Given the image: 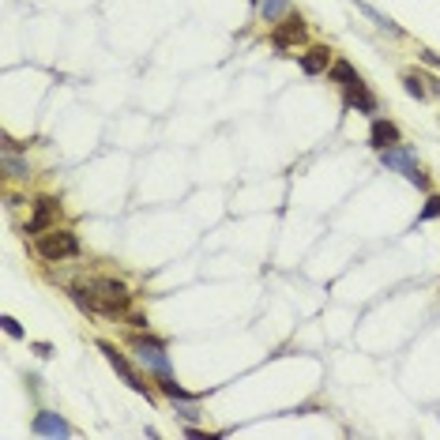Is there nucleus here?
Segmentation results:
<instances>
[{
  "instance_id": "nucleus-22",
  "label": "nucleus",
  "mask_w": 440,
  "mask_h": 440,
  "mask_svg": "<svg viewBox=\"0 0 440 440\" xmlns=\"http://www.w3.org/2000/svg\"><path fill=\"white\" fill-rule=\"evenodd\" d=\"M252 4H256V8H260V0H252Z\"/></svg>"
},
{
  "instance_id": "nucleus-3",
  "label": "nucleus",
  "mask_w": 440,
  "mask_h": 440,
  "mask_svg": "<svg viewBox=\"0 0 440 440\" xmlns=\"http://www.w3.org/2000/svg\"><path fill=\"white\" fill-rule=\"evenodd\" d=\"M132 346H136V358L155 372V377H166L170 372V358H166V350H162L158 339H136Z\"/></svg>"
},
{
  "instance_id": "nucleus-16",
  "label": "nucleus",
  "mask_w": 440,
  "mask_h": 440,
  "mask_svg": "<svg viewBox=\"0 0 440 440\" xmlns=\"http://www.w3.org/2000/svg\"><path fill=\"white\" fill-rule=\"evenodd\" d=\"M417 218H422V222H429V218H440V196H429L425 207H422V215H417Z\"/></svg>"
},
{
  "instance_id": "nucleus-14",
  "label": "nucleus",
  "mask_w": 440,
  "mask_h": 440,
  "mask_svg": "<svg viewBox=\"0 0 440 440\" xmlns=\"http://www.w3.org/2000/svg\"><path fill=\"white\" fill-rule=\"evenodd\" d=\"M403 87H406V94L425 98V75H417V72H403Z\"/></svg>"
},
{
  "instance_id": "nucleus-9",
  "label": "nucleus",
  "mask_w": 440,
  "mask_h": 440,
  "mask_svg": "<svg viewBox=\"0 0 440 440\" xmlns=\"http://www.w3.org/2000/svg\"><path fill=\"white\" fill-rule=\"evenodd\" d=\"M346 106H350V109H358V113H372V109H377V98H372V94H369V87L358 80V83H350V87H346Z\"/></svg>"
},
{
  "instance_id": "nucleus-12",
  "label": "nucleus",
  "mask_w": 440,
  "mask_h": 440,
  "mask_svg": "<svg viewBox=\"0 0 440 440\" xmlns=\"http://www.w3.org/2000/svg\"><path fill=\"white\" fill-rule=\"evenodd\" d=\"M327 75H332V83H339V87H350V83H358V72L350 68L346 61H335L332 68H327Z\"/></svg>"
},
{
  "instance_id": "nucleus-1",
  "label": "nucleus",
  "mask_w": 440,
  "mask_h": 440,
  "mask_svg": "<svg viewBox=\"0 0 440 440\" xmlns=\"http://www.w3.org/2000/svg\"><path fill=\"white\" fill-rule=\"evenodd\" d=\"M38 252H42V260H49V263L80 256V237H75L72 230H46L42 241H38Z\"/></svg>"
},
{
  "instance_id": "nucleus-20",
  "label": "nucleus",
  "mask_w": 440,
  "mask_h": 440,
  "mask_svg": "<svg viewBox=\"0 0 440 440\" xmlns=\"http://www.w3.org/2000/svg\"><path fill=\"white\" fill-rule=\"evenodd\" d=\"M177 414L184 417V422H196V417H200V414H196V410H192V406H184V410H177Z\"/></svg>"
},
{
  "instance_id": "nucleus-13",
  "label": "nucleus",
  "mask_w": 440,
  "mask_h": 440,
  "mask_svg": "<svg viewBox=\"0 0 440 440\" xmlns=\"http://www.w3.org/2000/svg\"><path fill=\"white\" fill-rule=\"evenodd\" d=\"M286 8H290V0H260V15L268 19V23L282 19V15H286Z\"/></svg>"
},
{
  "instance_id": "nucleus-19",
  "label": "nucleus",
  "mask_w": 440,
  "mask_h": 440,
  "mask_svg": "<svg viewBox=\"0 0 440 440\" xmlns=\"http://www.w3.org/2000/svg\"><path fill=\"white\" fill-rule=\"evenodd\" d=\"M422 61H425V64H433V68H440V57H436L433 49H422Z\"/></svg>"
},
{
  "instance_id": "nucleus-2",
  "label": "nucleus",
  "mask_w": 440,
  "mask_h": 440,
  "mask_svg": "<svg viewBox=\"0 0 440 440\" xmlns=\"http://www.w3.org/2000/svg\"><path fill=\"white\" fill-rule=\"evenodd\" d=\"M98 350H102V354H106V361H109V365H113V369L120 372V377H125V384H132V391L147 395V384H143V377H139V372H136V369H132V361H128L125 354H120V350H117L113 343H106V339H102V343H98Z\"/></svg>"
},
{
  "instance_id": "nucleus-4",
  "label": "nucleus",
  "mask_w": 440,
  "mask_h": 440,
  "mask_svg": "<svg viewBox=\"0 0 440 440\" xmlns=\"http://www.w3.org/2000/svg\"><path fill=\"white\" fill-rule=\"evenodd\" d=\"M305 34H309V27H305L301 15H282V23L275 27L271 42L279 49H290V46H298V42H305Z\"/></svg>"
},
{
  "instance_id": "nucleus-17",
  "label": "nucleus",
  "mask_w": 440,
  "mask_h": 440,
  "mask_svg": "<svg viewBox=\"0 0 440 440\" xmlns=\"http://www.w3.org/2000/svg\"><path fill=\"white\" fill-rule=\"evenodd\" d=\"M406 181H410V184H417L422 192H429V173H422L417 166H410V170H406Z\"/></svg>"
},
{
  "instance_id": "nucleus-11",
  "label": "nucleus",
  "mask_w": 440,
  "mask_h": 440,
  "mask_svg": "<svg viewBox=\"0 0 440 440\" xmlns=\"http://www.w3.org/2000/svg\"><path fill=\"white\" fill-rule=\"evenodd\" d=\"M158 388H162V391H166V395H170V399H177V403H192V399H196V395H192V391H184V388H181V384H177V380H173V377H170V372H166V377H158Z\"/></svg>"
},
{
  "instance_id": "nucleus-18",
  "label": "nucleus",
  "mask_w": 440,
  "mask_h": 440,
  "mask_svg": "<svg viewBox=\"0 0 440 440\" xmlns=\"http://www.w3.org/2000/svg\"><path fill=\"white\" fill-rule=\"evenodd\" d=\"M4 332L12 335V339H23V327H19V324L12 320V316H4Z\"/></svg>"
},
{
  "instance_id": "nucleus-7",
  "label": "nucleus",
  "mask_w": 440,
  "mask_h": 440,
  "mask_svg": "<svg viewBox=\"0 0 440 440\" xmlns=\"http://www.w3.org/2000/svg\"><path fill=\"white\" fill-rule=\"evenodd\" d=\"M34 433L38 436H72V425L53 410H38L34 414Z\"/></svg>"
},
{
  "instance_id": "nucleus-15",
  "label": "nucleus",
  "mask_w": 440,
  "mask_h": 440,
  "mask_svg": "<svg viewBox=\"0 0 440 440\" xmlns=\"http://www.w3.org/2000/svg\"><path fill=\"white\" fill-rule=\"evenodd\" d=\"M4 170H8V177H30V166L27 162H19L12 155H4Z\"/></svg>"
},
{
  "instance_id": "nucleus-21",
  "label": "nucleus",
  "mask_w": 440,
  "mask_h": 440,
  "mask_svg": "<svg viewBox=\"0 0 440 440\" xmlns=\"http://www.w3.org/2000/svg\"><path fill=\"white\" fill-rule=\"evenodd\" d=\"M34 350H38L42 358H49V354H53V346H49V343H34Z\"/></svg>"
},
{
  "instance_id": "nucleus-5",
  "label": "nucleus",
  "mask_w": 440,
  "mask_h": 440,
  "mask_svg": "<svg viewBox=\"0 0 440 440\" xmlns=\"http://www.w3.org/2000/svg\"><path fill=\"white\" fill-rule=\"evenodd\" d=\"M53 222H57V200L42 196V200H34V218L23 226V234H46V230H53Z\"/></svg>"
},
{
  "instance_id": "nucleus-10",
  "label": "nucleus",
  "mask_w": 440,
  "mask_h": 440,
  "mask_svg": "<svg viewBox=\"0 0 440 440\" xmlns=\"http://www.w3.org/2000/svg\"><path fill=\"white\" fill-rule=\"evenodd\" d=\"M327 64H332V49H327V46H313L301 57V72L305 75H320V72H327Z\"/></svg>"
},
{
  "instance_id": "nucleus-6",
  "label": "nucleus",
  "mask_w": 440,
  "mask_h": 440,
  "mask_svg": "<svg viewBox=\"0 0 440 440\" xmlns=\"http://www.w3.org/2000/svg\"><path fill=\"white\" fill-rule=\"evenodd\" d=\"M369 143L377 151H388V147H395V143H403V132H399V125H391V120H372Z\"/></svg>"
},
{
  "instance_id": "nucleus-8",
  "label": "nucleus",
  "mask_w": 440,
  "mask_h": 440,
  "mask_svg": "<svg viewBox=\"0 0 440 440\" xmlns=\"http://www.w3.org/2000/svg\"><path fill=\"white\" fill-rule=\"evenodd\" d=\"M380 162H384V166H388V170H410V166H417V162H414V151L410 147H403V143H395V147H388V151H380Z\"/></svg>"
}]
</instances>
